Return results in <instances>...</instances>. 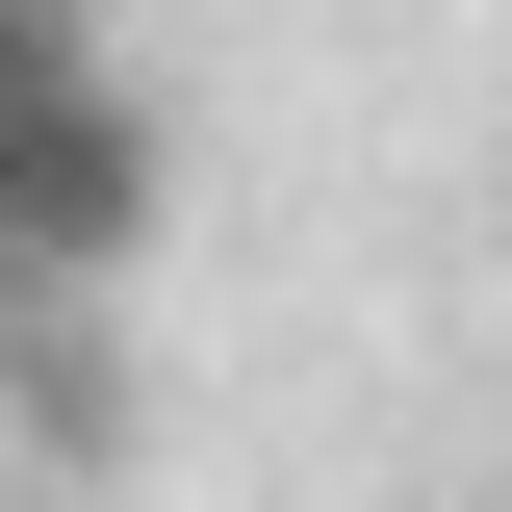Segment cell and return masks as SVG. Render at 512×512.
Listing matches in <instances>:
<instances>
[{
	"label": "cell",
	"mask_w": 512,
	"mask_h": 512,
	"mask_svg": "<svg viewBox=\"0 0 512 512\" xmlns=\"http://www.w3.org/2000/svg\"><path fill=\"white\" fill-rule=\"evenodd\" d=\"M154 77H128V26H77V0H0V308H103L128 256H154Z\"/></svg>",
	"instance_id": "6da1fadb"
}]
</instances>
